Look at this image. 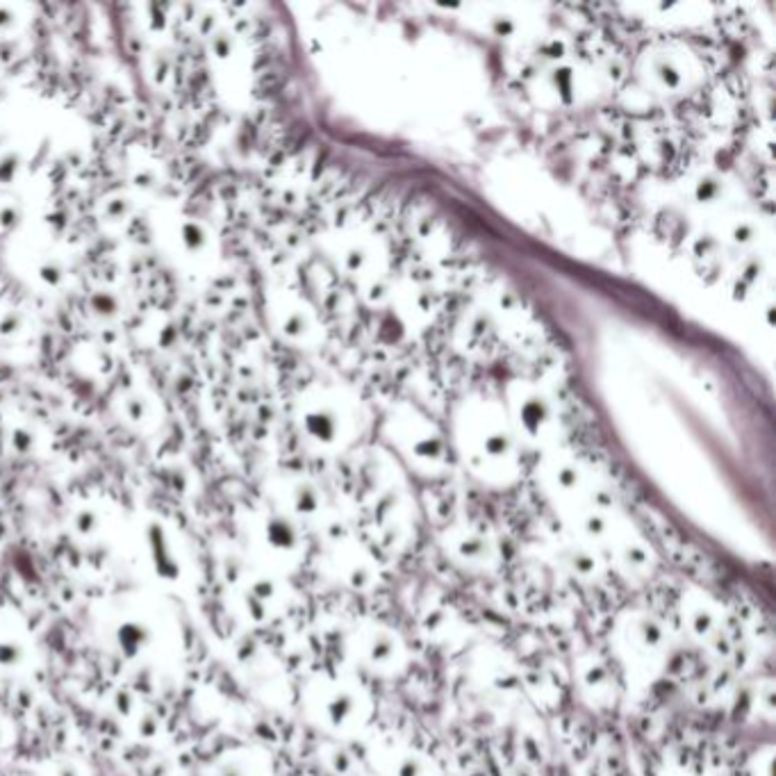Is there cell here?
<instances>
[{"label": "cell", "mask_w": 776, "mask_h": 776, "mask_svg": "<svg viewBox=\"0 0 776 776\" xmlns=\"http://www.w3.org/2000/svg\"><path fill=\"white\" fill-rule=\"evenodd\" d=\"M642 517H644V524L649 526L651 533L655 535V542L660 544L662 551H665L678 567H683L685 572L699 576L703 581H722L726 576L724 567L719 565L717 560L710 558L706 551H701L697 544L687 542L667 519L651 513V510L642 513Z\"/></svg>", "instance_id": "cell-1"}, {"label": "cell", "mask_w": 776, "mask_h": 776, "mask_svg": "<svg viewBox=\"0 0 776 776\" xmlns=\"http://www.w3.org/2000/svg\"><path fill=\"white\" fill-rule=\"evenodd\" d=\"M519 410V419H522L526 433L531 435H540L549 423V405L538 396H528L524 401L517 403Z\"/></svg>", "instance_id": "cell-2"}, {"label": "cell", "mask_w": 776, "mask_h": 776, "mask_svg": "<svg viewBox=\"0 0 776 776\" xmlns=\"http://www.w3.org/2000/svg\"><path fill=\"white\" fill-rule=\"evenodd\" d=\"M394 646H396L394 637L385 633V630H378V633H373L367 640L362 651L367 653V660H369L371 665H376V662H378V665H387V662H391V658H394V651H396Z\"/></svg>", "instance_id": "cell-3"}, {"label": "cell", "mask_w": 776, "mask_h": 776, "mask_svg": "<svg viewBox=\"0 0 776 776\" xmlns=\"http://www.w3.org/2000/svg\"><path fill=\"white\" fill-rule=\"evenodd\" d=\"M328 713H330V719L335 724L346 722V717L353 713V699L349 694H335L330 699V706H328Z\"/></svg>", "instance_id": "cell-4"}, {"label": "cell", "mask_w": 776, "mask_h": 776, "mask_svg": "<svg viewBox=\"0 0 776 776\" xmlns=\"http://www.w3.org/2000/svg\"><path fill=\"white\" fill-rule=\"evenodd\" d=\"M396 776H421L423 774V767H421V761L419 758H414L407 754L405 758H401L396 765Z\"/></svg>", "instance_id": "cell-5"}, {"label": "cell", "mask_w": 776, "mask_h": 776, "mask_svg": "<svg viewBox=\"0 0 776 776\" xmlns=\"http://www.w3.org/2000/svg\"><path fill=\"white\" fill-rule=\"evenodd\" d=\"M60 776H78V770L76 767H64V770L60 772Z\"/></svg>", "instance_id": "cell-6"}, {"label": "cell", "mask_w": 776, "mask_h": 776, "mask_svg": "<svg viewBox=\"0 0 776 776\" xmlns=\"http://www.w3.org/2000/svg\"><path fill=\"white\" fill-rule=\"evenodd\" d=\"M0 738H3V733H0Z\"/></svg>", "instance_id": "cell-7"}]
</instances>
